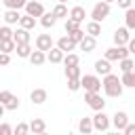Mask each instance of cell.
I'll return each mask as SVG.
<instances>
[{
  "mask_svg": "<svg viewBox=\"0 0 135 135\" xmlns=\"http://www.w3.org/2000/svg\"><path fill=\"white\" fill-rule=\"evenodd\" d=\"M63 72H65V78H82V70H80V65H68Z\"/></svg>",
  "mask_w": 135,
  "mask_h": 135,
  "instance_id": "30",
  "label": "cell"
},
{
  "mask_svg": "<svg viewBox=\"0 0 135 135\" xmlns=\"http://www.w3.org/2000/svg\"><path fill=\"white\" fill-rule=\"evenodd\" d=\"M78 131H80L82 135H89V133H93V131H95V124H93V118H89V116H84V118H80V120H78Z\"/></svg>",
  "mask_w": 135,
  "mask_h": 135,
  "instance_id": "17",
  "label": "cell"
},
{
  "mask_svg": "<svg viewBox=\"0 0 135 135\" xmlns=\"http://www.w3.org/2000/svg\"><path fill=\"white\" fill-rule=\"evenodd\" d=\"M19 25L21 27H25V30H34L36 27V17H32V15H21V21H19Z\"/></svg>",
  "mask_w": 135,
  "mask_h": 135,
  "instance_id": "27",
  "label": "cell"
},
{
  "mask_svg": "<svg viewBox=\"0 0 135 135\" xmlns=\"http://www.w3.org/2000/svg\"><path fill=\"white\" fill-rule=\"evenodd\" d=\"M57 2H68V0H57Z\"/></svg>",
  "mask_w": 135,
  "mask_h": 135,
  "instance_id": "46",
  "label": "cell"
},
{
  "mask_svg": "<svg viewBox=\"0 0 135 135\" xmlns=\"http://www.w3.org/2000/svg\"><path fill=\"white\" fill-rule=\"evenodd\" d=\"M11 63V53H2L0 55V65H8Z\"/></svg>",
  "mask_w": 135,
  "mask_h": 135,
  "instance_id": "41",
  "label": "cell"
},
{
  "mask_svg": "<svg viewBox=\"0 0 135 135\" xmlns=\"http://www.w3.org/2000/svg\"><path fill=\"white\" fill-rule=\"evenodd\" d=\"M80 82H82L84 91H101L103 89V80L99 78V74H84L80 78Z\"/></svg>",
  "mask_w": 135,
  "mask_h": 135,
  "instance_id": "3",
  "label": "cell"
},
{
  "mask_svg": "<svg viewBox=\"0 0 135 135\" xmlns=\"http://www.w3.org/2000/svg\"><path fill=\"white\" fill-rule=\"evenodd\" d=\"M110 17V2H97L95 6H93V11H91V19L93 21H103V19H108Z\"/></svg>",
  "mask_w": 135,
  "mask_h": 135,
  "instance_id": "6",
  "label": "cell"
},
{
  "mask_svg": "<svg viewBox=\"0 0 135 135\" xmlns=\"http://www.w3.org/2000/svg\"><path fill=\"white\" fill-rule=\"evenodd\" d=\"M53 13H55L57 19H68V17H70V11H68V6H65V2H57L55 8H53Z\"/></svg>",
  "mask_w": 135,
  "mask_h": 135,
  "instance_id": "24",
  "label": "cell"
},
{
  "mask_svg": "<svg viewBox=\"0 0 135 135\" xmlns=\"http://www.w3.org/2000/svg\"><path fill=\"white\" fill-rule=\"evenodd\" d=\"M0 103H4L6 110H17L19 108V97H15L11 91H0Z\"/></svg>",
  "mask_w": 135,
  "mask_h": 135,
  "instance_id": "7",
  "label": "cell"
},
{
  "mask_svg": "<svg viewBox=\"0 0 135 135\" xmlns=\"http://www.w3.org/2000/svg\"><path fill=\"white\" fill-rule=\"evenodd\" d=\"M70 36H72V38H74L76 42H80V40H82V38H84L86 34H84V32H82V30L78 27V30H74V32H70Z\"/></svg>",
  "mask_w": 135,
  "mask_h": 135,
  "instance_id": "40",
  "label": "cell"
},
{
  "mask_svg": "<svg viewBox=\"0 0 135 135\" xmlns=\"http://www.w3.org/2000/svg\"><path fill=\"white\" fill-rule=\"evenodd\" d=\"M30 129H32V133H34V135H42V133L46 131V122H44L42 118H32Z\"/></svg>",
  "mask_w": 135,
  "mask_h": 135,
  "instance_id": "20",
  "label": "cell"
},
{
  "mask_svg": "<svg viewBox=\"0 0 135 135\" xmlns=\"http://www.w3.org/2000/svg\"><path fill=\"white\" fill-rule=\"evenodd\" d=\"M2 4L6 8H25L27 0H2Z\"/></svg>",
  "mask_w": 135,
  "mask_h": 135,
  "instance_id": "33",
  "label": "cell"
},
{
  "mask_svg": "<svg viewBox=\"0 0 135 135\" xmlns=\"http://www.w3.org/2000/svg\"><path fill=\"white\" fill-rule=\"evenodd\" d=\"M2 17H4V23H8V25H15V23L21 21V13H19V8H6Z\"/></svg>",
  "mask_w": 135,
  "mask_h": 135,
  "instance_id": "15",
  "label": "cell"
},
{
  "mask_svg": "<svg viewBox=\"0 0 135 135\" xmlns=\"http://www.w3.org/2000/svg\"><path fill=\"white\" fill-rule=\"evenodd\" d=\"M63 65H80V57L76 53H65V59H63Z\"/></svg>",
  "mask_w": 135,
  "mask_h": 135,
  "instance_id": "32",
  "label": "cell"
},
{
  "mask_svg": "<svg viewBox=\"0 0 135 135\" xmlns=\"http://www.w3.org/2000/svg\"><path fill=\"white\" fill-rule=\"evenodd\" d=\"M78 46H80V51H84V53H93L95 51V46H97V42H95V36H91V34H86L80 42H78Z\"/></svg>",
  "mask_w": 135,
  "mask_h": 135,
  "instance_id": "16",
  "label": "cell"
},
{
  "mask_svg": "<svg viewBox=\"0 0 135 135\" xmlns=\"http://www.w3.org/2000/svg\"><path fill=\"white\" fill-rule=\"evenodd\" d=\"M120 80H122V84L127 89H135V72H122Z\"/></svg>",
  "mask_w": 135,
  "mask_h": 135,
  "instance_id": "28",
  "label": "cell"
},
{
  "mask_svg": "<svg viewBox=\"0 0 135 135\" xmlns=\"http://www.w3.org/2000/svg\"><path fill=\"white\" fill-rule=\"evenodd\" d=\"M93 124H95V131L105 133V131H110V127H112V118H110L103 110H99V112H95V116H93Z\"/></svg>",
  "mask_w": 135,
  "mask_h": 135,
  "instance_id": "5",
  "label": "cell"
},
{
  "mask_svg": "<svg viewBox=\"0 0 135 135\" xmlns=\"http://www.w3.org/2000/svg\"><path fill=\"white\" fill-rule=\"evenodd\" d=\"M27 133H32V129H30L27 122H19L15 127V135H27Z\"/></svg>",
  "mask_w": 135,
  "mask_h": 135,
  "instance_id": "37",
  "label": "cell"
},
{
  "mask_svg": "<svg viewBox=\"0 0 135 135\" xmlns=\"http://www.w3.org/2000/svg\"><path fill=\"white\" fill-rule=\"evenodd\" d=\"M55 23H57V17H55V13H53V11H51V13H44V15L40 17V25H42L44 30H51Z\"/></svg>",
  "mask_w": 135,
  "mask_h": 135,
  "instance_id": "21",
  "label": "cell"
},
{
  "mask_svg": "<svg viewBox=\"0 0 135 135\" xmlns=\"http://www.w3.org/2000/svg\"><path fill=\"white\" fill-rule=\"evenodd\" d=\"M30 61H32V65H42V63H44V61H49V59H46V53H44V51L36 49V51L30 55Z\"/></svg>",
  "mask_w": 135,
  "mask_h": 135,
  "instance_id": "23",
  "label": "cell"
},
{
  "mask_svg": "<svg viewBox=\"0 0 135 135\" xmlns=\"http://www.w3.org/2000/svg\"><path fill=\"white\" fill-rule=\"evenodd\" d=\"M70 17H72V19H76L78 23H82V21H84V17H86V11H84L82 6H72V8H70Z\"/></svg>",
  "mask_w": 135,
  "mask_h": 135,
  "instance_id": "25",
  "label": "cell"
},
{
  "mask_svg": "<svg viewBox=\"0 0 135 135\" xmlns=\"http://www.w3.org/2000/svg\"><path fill=\"white\" fill-rule=\"evenodd\" d=\"M127 46H129V51H131V55H135V38H131Z\"/></svg>",
  "mask_w": 135,
  "mask_h": 135,
  "instance_id": "44",
  "label": "cell"
},
{
  "mask_svg": "<svg viewBox=\"0 0 135 135\" xmlns=\"http://www.w3.org/2000/svg\"><path fill=\"white\" fill-rule=\"evenodd\" d=\"M122 91H124V84H122V80H120L116 74L103 76V93H105L108 97H120Z\"/></svg>",
  "mask_w": 135,
  "mask_h": 135,
  "instance_id": "1",
  "label": "cell"
},
{
  "mask_svg": "<svg viewBox=\"0 0 135 135\" xmlns=\"http://www.w3.org/2000/svg\"><path fill=\"white\" fill-rule=\"evenodd\" d=\"M0 51H2V53H13V51H17V42H15V40H2Z\"/></svg>",
  "mask_w": 135,
  "mask_h": 135,
  "instance_id": "35",
  "label": "cell"
},
{
  "mask_svg": "<svg viewBox=\"0 0 135 135\" xmlns=\"http://www.w3.org/2000/svg\"><path fill=\"white\" fill-rule=\"evenodd\" d=\"M78 27H80V23H78L76 19H72V17H68V19H65V32H68V34H70V32H74V30H78Z\"/></svg>",
  "mask_w": 135,
  "mask_h": 135,
  "instance_id": "38",
  "label": "cell"
},
{
  "mask_svg": "<svg viewBox=\"0 0 135 135\" xmlns=\"http://www.w3.org/2000/svg\"><path fill=\"white\" fill-rule=\"evenodd\" d=\"M53 46H55V42H53L51 34H40V36H36V49H40V51L49 53Z\"/></svg>",
  "mask_w": 135,
  "mask_h": 135,
  "instance_id": "10",
  "label": "cell"
},
{
  "mask_svg": "<svg viewBox=\"0 0 135 135\" xmlns=\"http://www.w3.org/2000/svg\"><path fill=\"white\" fill-rule=\"evenodd\" d=\"M95 74H99V76H108V74H112V63H110V59H97L95 61Z\"/></svg>",
  "mask_w": 135,
  "mask_h": 135,
  "instance_id": "13",
  "label": "cell"
},
{
  "mask_svg": "<svg viewBox=\"0 0 135 135\" xmlns=\"http://www.w3.org/2000/svg\"><path fill=\"white\" fill-rule=\"evenodd\" d=\"M118 63H120V72H133V68H135V59H131V57H124Z\"/></svg>",
  "mask_w": 135,
  "mask_h": 135,
  "instance_id": "31",
  "label": "cell"
},
{
  "mask_svg": "<svg viewBox=\"0 0 135 135\" xmlns=\"http://www.w3.org/2000/svg\"><path fill=\"white\" fill-rule=\"evenodd\" d=\"M13 40L17 42V44H23V42H30V30H25V27H17L15 30V36H13Z\"/></svg>",
  "mask_w": 135,
  "mask_h": 135,
  "instance_id": "19",
  "label": "cell"
},
{
  "mask_svg": "<svg viewBox=\"0 0 135 135\" xmlns=\"http://www.w3.org/2000/svg\"><path fill=\"white\" fill-rule=\"evenodd\" d=\"M129 124V114L127 112H116L114 116H112V127L116 129V131H124V127Z\"/></svg>",
  "mask_w": 135,
  "mask_h": 135,
  "instance_id": "11",
  "label": "cell"
},
{
  "mask_svg": "<svg viewBox=\"0 0 135 135\" xmlns=\"http://www.w3.org/2000/svg\"><path fill=\"white\" fill-rule=\"evenodd\" d=\"M124 25H127L129 30H135V8H133V6L124 11Z\"/></svg>",
  "mask_w": 135,
  "mask_h": 135,
  "instance_id": "29",
  "label": "cell"
},
{
  "mask_svg": "<svg viewBox=\"0 0 135 135\" xmlns=\"http://www.w3.org/2000/svg\"><path fill=\"white\" fill-rule=\"evenodd\" d=\"M84 101H86V105H89L91 110H95V112H99V110L105 108V99L101 97L99 91H84Z\"/></svg>",
  "mask_w": 135,
  "mask_h": 135,
  "instance_id": "2",
  "label": "cell"
},
{
  "mask_svg": "<svg viewBox=\"0 0 135 135\" xmlns=\"http://www.w3.org/2000/svg\"><path fill=\"white\" fill-rule=\"evenodd\" d=\"M13 36H15V32L8 27V23H4L0 27V40H13Z\"/></svg>",
  "mask_w": 135,
  "mask_h": 135,
  "instance_id": "34",
  "label": "cell"
},
{
  "mask_svg": "<svg viewBox=\"0 0 135 135\" xmlns=\"http://www.w3.org/2000/svg\"><path fill=\"white\" fill-rule=\"evenodd\" d=\"M46 59L51 61V63H63V59H65V51H61L57 44L46 53Z\"/></svg>",
  "mask_w": 135,
  "mask_h": 135,
  "instance_id": "14",
  "label": "cell"
},
{
  "mask_svg": "<svg viewBox=\"0 0 135 135\" xmlns=\"http://www.w3.org/2000/svg\"><path fill=\"white\" fill-rule=\"evenodd\" d=\"M116 4H118L120 8H124V11H127V8H131V4H133V0H116Z\"/></svg>",
  "mask_w": 135,
  "mask_h": 135,
  "instance_id": "43",
  "label": "cell"
},
{
  "mask_svg": "<svg viewBox=\"0 0 135 135\" xmlns=\"http://www.w3.org/2000/svg\"><path fill=\"white\" fill-rule=\"evenodd\" d=\"M131 55V51H129V46L127 44H116V46H112V49H108L105 51V59H110V61H120V59H124V57H129Z\"/></svg>",
  "mask_w": 135,
  "mask_h": 135,
  "instance_id": "4",
  "label": "cell"
},
{
  "mask_svg": "<svg viewBox=\"0 0 135 135\" xmlns=\"http://www.w3.org/2000/svg\"><path fill=\"white\" fill-rule=\"evenodd\" d=\"M25 13L32 15V17H42L46 11H44V4H42V2H38V0H27V4H25Z\"/></svg>",
  "mask_w": 135,
  "mask_h": 135,
  "instance_id": "8",
  "label": "cell"
},
{
  "mask_svg": "<svg viewBox=\"0 0 135 135\" xmlns=\"http://www.w3.org/2000/svg\"><path fill=\"white\" fill-rule=\"evenodd\" d=\"M46 97H49L46 89H34V91L30 93V99H32V103H36V105L44 103V101H46Z\"/></svg>",
  "mask_w": 135,
  "mask_h": 135,
  "instance_id": "18",
  "label": "cell"
},
{
  "mask_svg": "<svg viewBox=\"0 0 135 135\" xmlns=\"http://www.w3.org/2000/svg\"><path fill=\"white\" fill-rule=\"evenodd\" d=\"M129 32H131V30H129L127 25H124V27H116V32H114V36H112V38H114V44H118V46H120V44H129V40H131V34H129Z\"/></svg>",
  "mask_w": 135,
  "mask_h": 135,
  "instance_id": "9",
  "label": "cell"
},
{
  "mask_svg": "<svg viewBox=\"0 0 135 135\" xmlns=\"http://www.w3.org/2000/svg\"><path fill=\"white\" fill-rule=\"evenodd\" d=\"M76 44H78V42H76L70 34H68V36H61V38L57 40V46H59L61 51H65V53H72V51L76 49Z\"/></svg>",
  "mask_w": 135,
  "mask_h": 135,
  "instance_id": "12",
  "label": "cell"
},
{
  "mask_svg": "<svg viewBox=\"0 0 135 135\" xmlns=\"http://www.w3.org/2000/svg\"><path fill=\"white\" fill-rule=\"evenodd\" d=\"M17 57H21V59H30V55L34 53L32 51V44L30 42H23V44H17Z\"/></svg>",
  "mask_w": 135,
  "mask_h": 135,
  "instance_id": "22",
  "label": "cell"
},
{
  "mask_svg": "<svg viewBox=\"0 0 135 135\" xmlns=\"http://www.w3.org/2000/svg\"><path fill=\"white\" fill-rule=\"evenodd\" d=\"M103 2H110V4H112V2H116V0H103Z\"/></svg>",
  "mask_w": 135,
  "mask_h": 135,
  "instance_id": "45",
  "label": "cell"
},
{
  "mask_svg": "<svg viewBox=\"0 0 135 135\" xmlns=\"http://www.w3.org/2000/svg\"><path fill=\"white\" fill-rule=\"evenodd\" d=\"M84 32H86V34H91V36H95V38H97V36H99V34H101V23H99V21H93V19H91V21H89V23H86V27H84Z\"/></svg>",
  "mask_w": 135,
  "mask_h": 135,
  "instance_id": "26",
  "label": "cell"
},
{
  "mask_svg": "<svg viewBox=\"0 0 135 135\" xmlns=\"http://www.w3.org/2000/svg\"><path fill=\"white\" fill-rule=\"evenodd\" d=\"M122 133H124V135H135V122H129Z\"/></svg>",
  "mask_w": 135,
  "mask_h": 135,
  "instance_id": "42",
  "label": "cell"
},
{
  "mask_svg": "<svg viewBox=\"0 0 135 135\" xmlns=\"http://www.w3.org/2000/svg\"><path fill=\"white\" fill-rule=\"evenodd\" d=\"M78 89H82V82H80V78H68V91L76 93Z\"/></svg>",
  "mask_w": 135,
  "mask_h": 135,
  "instance_id": "36",
  "label": "cell"
},
{
  "mask_svg": "<svg viewBox=\"0 0 135 135\" xmlns=\"http://www.w3.org/2000/svg\"><path fill=\"white\" fill-rule=\"evenodd\" d=\"M0 135H15V129H13L8 122H2V124H0Z\"/></svg>",
  "mask_w": 135,
  "mask_h": 135,
  "instance_id": "39",
  "label": "cell"
}]
</instances>
